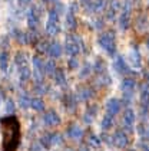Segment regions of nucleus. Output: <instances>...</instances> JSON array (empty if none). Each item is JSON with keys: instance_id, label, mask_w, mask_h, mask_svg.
I'll list each match as a JSON object with an SVG mask.
<instances>
[{"instance_id": "nucleus-1", "label": "nucleus", "mask_w": 149, "mask_h": 151, "mask_svg": "<svg viewBox=\"0 0 149 151\" xmlns=\"http://www.w3.org/2000/svg\"><path fill=\"white\" fill-rule=\"evenodd\" d=\"M3 124V134H4V139H3V145L6 151H14L17 148L19 139H20V128H19V122L16 118H3L1 119Z\"/></svg>"}, {"instance_id": "nucleus-2", "label": "nucleus", "mask_w": 149, "mask_h": 151, "mask_svg": "<svg viewBox=\"0 0 149 151\" xmlns=\"http://www.w3.org/2000/svg\"><path fill=\"white\" fill-rule=\"evenodd\" d=\"M98 45L102 47L109 56H112V58L116 56V39H115L113 30L102 32L98 37Z\"/></svg>"}, {"instance_id": "nucleus-3", "label": "nucleus", "mask_w": 149, "mask_h": 151, "mask_svg": "<svg viewBox=\"0 0 149 151\" xmlns=\"http://www.w3.org/2000/svg\"><path fill=\"white\" fill-rule=\"evenodd\" d=\"M60 32V23H59V13L52 9L47 14V22H46V33L50 36H55Z\"/></svg>"}, {"instance_id": "nucleus-4", "label": "nucleus", "mask_w": 149, "mask_h": 151, "mask_svg": "<svg viewBox=\"0 0 149 151\" xmlns=\"http://www.w3.org/2000/svg\"><path fill=\"white\" fill-rule=\"evenodd\" d=\"M65 52L70 55L72 58H75L78 53L80 52V43L79 39L75 35H68L66 40H65Z\"/></svg>"}, {"instance_id": "nucleus-5", "label": "nucleus", "mask_w": 149, "mask_h": 151, "mask_svg": "<svg viewBox=\"0 0 149 151\" xmlns=\"http://www.w3.org/2000/svg\"><path fill=\"white\" fill-rule=\"evenodd\" d=\"M32 63H33V78L36 83L37 82H43V73L45 72V62H43V59H40V56H34L32 59Z\"/></svg>"}, {"instance_id": "nucleus-6", "label": "nucleus", "mask_w": 149, "mask_h": 151, "mask_svg": "<svg viewBox=\"0 0 149 151\" xmlns=\"http://www.w3.org/2000/svg\"><path fill=\"white\" fill-rule=\"evenodd\" d=\"M40 14H42V9L40 6H33L29 13H27V26L32 29V30H36V27L39 26V20H40Z\"/></svg>"}, {"instance_id": "nucleus-7", "label": "nucleus", "mask_w": 149, "mask_h": 151, "mask_svg": "<svg viewBox=\"0 0 149 151\" xmlns=\"http://www.w3.org/2000/svg\"><path fill=\"white\" fill-rule=\"evenodd\" d=\"M112 144L116 148H125V147H128L129 138H128V135H126V132L123 129H118L112 135Z\"/></svg>"}, {"instance_id": "nucleus-8", "label": "nucleus", "mask_w": 149, "mask_h": 151, "mask_svg": "<svg viewBox=\"0 0 149 151\" xmlns=\"http://www.w3.org/2000/svg\"><path fill=\"white\" fill-rule=\"evenodd\" d=\"M43 122H45V125H47V127H56V125H59L62 122V119H60V116H59V114H57L56 111L50 109V111L45 112Z\"/></svg>"}, {"instance_id": "nucleus-9", "label": "nucleus", "mask_w": 149, "mask_h": 151, "mask_svg": "<svg viewBox=\"0 0 149 151\" xmlns=\"http://www.w3.org/2000/svg\"><path fill=\"white\" fill-rule=\"evenodd\" d=\"M122 122H123V127L129 131L133 129V124H135V111L128 108L125 112H123V118H122Z\"/></svg>"}, {"instance_id": "nucleus-10", "label": "nucleus", "mask_w": 149, "mask_h": 151, "mask_svg": "<svg viewBox=\"0 0 149 151\" xmlns=\"http://www.w3.org/2000/svg\"><path fill=\"white\" fill-rule=\"evenodd\" d=\"M120 101L119 99H116V98H111V99H108V102H106V114L108 115H116L119 111H120Z\"/></svg>"}, {"instance_id": "nucleus-11", "label": "nucleus", "mask_w": 149, "mask_h": 151, "mask_svg": "<svg viewBox=\"0 0 149 151\" xmlns=\"http://www.w3.org/2000/svg\"><path fill=\"white\" fill-rule=\"evenodd\" d=\"M115 69L118 70L120 75H129L132 69L129 68V65L126 63V60L122 56H116V60H115Z\"/></svg>"}, {"instance_id": "nucleus-12", "label": "nucleus", "mask_w": 149, "mask_h": 151, "mask_svg": "<svg viewBox=\"0 0 149 151\" xmlns=\"http://www.w3.org/2000/svg\"><path fill=\"white\" fill-rule=\"evenodd\" d=\"M66 134H68V137L70 139H80L83 137V129H82V127H79L78 124H72V125L68 127Z\"/></svg>"}, {"instance_id": "nucleus-13", "label": "nucleus", "mask_w": 149, "mask_h": 151, "mask_svg": "<svg viewBox=\"0 0 149 151\" xmlns=\"http://www.w3.org/2000/svg\"><path fill=\"white\" fill-rule=\"evenodd\" d=\"M135 86H136V82L133 78H123V81L120 83V88H122V92L123 93H130L133 92V89H135Z\"/></svg>"}, {"instance_id": "nucleus-14", "label": "nucleus", "mask_w": 149, "mask_h": 151, "mask_svg": "<svg viewBox=\"0 0 149 151\" xmlns=\"http://www.w3.org/2000/svg\"><path fill=\"white\" fill-rule=\"evenodd\" d=\"M93 95L95 92L91 88H79L76 92V98H78V101H89L93 98Z\"/></svg>"}, {"instance_id": "nucleus-15", "label": "nucleus", "mask_w": 149, "mask_h": 151, "mask_svg": "<svg viewBox=\"0 0 149 151\" xmlns=\"http://www.w3.org/2000/svg\"><path fill=\"white\" fill-rule=\"evenodd\" d=\"M11 35L14 36V39H16L19 43H22V45L30 43V39H29V33H27V32H23V30H19V29H14V30L11 32Z\"/></svg>"}, {"instance_id": "nucleus-16", "label": "nucleus", "mask_w": 149, "mask_h": 151, "mask_svg": "<svg viewBox=\"0 0 149 151\" xmlns=\"http://www.w3.org/2000/svg\"><path fill=\"white\" fill-rule=\"evenodd\" d=\"M129 59H130V65H132L133 68H140V66H142V58H140V53H139L138 47L130 50Z\"/></svg>"}, {"instance_id": "nucleus-17", "label": "nucleus", "mask_w": 149, "mask_h": 151, "mask_svg": "<svg viewBox=\"0 0 149 151\" xmlns=\"http://www.w3.org/2000/svg\"><path fill=\"white\" fill-rule=\"evenodd\" d=\"M62 45L59 43V42H52L50 45H49V49H47V53L52 56V58H59L60 55H62Z\"/></svg>"}, {"instance_id": "nucleus-18", "label": "nucleus", "mask_w": 149, "mask_h": 151, "mask_svg": "<svg viewBox=\"0 0 149 151\" xmlns=\"http://www.w3.org/2000/svg\"><path fill=\"white\" fill-rule=\"evenodd\" d=\"M14 63L19 66V69H20V68H26V66L29 65V58H27V55H26L24 52H17L16 56H14Z\"/></svg>"}, {"instance_id": "nucleus-19", "label": "nucleus", "mask_w": 149, "mask_h": 151, "mask_svg": "<svg viewBox=\"0 0 149 151\" xmlns=\"http://www.w3.org/2000/svg\"><path fill=\"white\" fill-rule=\"evenodd\" d=\"M96 114H98V106H96V105H89V106L86 108L85 115H83V121H85L86 124H89V122H92V119L96 116Z\"/></svg>"}, {"instance_id": "nucleus-20", "label": "nucleus", "mask_w": 149, "mask_h": 151, "mask_svg": "<svg viewBox=\"0 0 149 151\" xmlns=\"http://www.w3.org/2000/svg\"><path fill=\"white\" fill-rule=\"evenodd\" d=\"M65 24H66V27H68L69 30H75L76 29V26H78V20H76V17H75V13L68 10L66 13V20H65Z\"/></svg>"}, {"instance_id": "nucleus-21", "label": "nucleus", "mask_w": 149, "mask_h": 151, "mask_svg": "<svg viewBox=\"0 0 149 151\" xmlns=\"http://www.w3.org/2000/svg\"><path fill=\"white\" fill-rule=\"evenodd\" d=\"M30 108L36 111V112H40V111H43L45 109V102H43V99L42 98H32V101H30Z\"/></svg>"}, {"instance_id": "nucleus-22", "label": "nucleus", "mask_w": 149, "mask_h": 151, "mask_svg": "<svg viewBox=\"0 0 149 151\" xmlns=\"http://www.w3.org/2000/svg\"><path fill=\"white\" fill-rule=\"evenodd\" d=\"M78 98L76 96H73V95H66L65 98H63V105L68 108V109H73L76 105H78Z\"/></svg>"}, {"instance_id": "nucleus-23", "label": "nucleus", "mask_w": 149, "mask_h": 151, "mask_svg": "<svg viewBox=\"0 0 149 151\" xmlns=\"http://www.w3.org/2000/svg\"><path fill=\"white\" fill-rule=\"evenodd\" d=\"M32 78V72L29 69V66H26V68H20L19 69V81L20 82H27L29 79Z\"/></svg>"}, {"instance_id": "nucleus-24", "label": "nucleus", "mask_w": 149, "mask_h": 151, "mask_svg": "<svg viewBox=\"0 0 149 151\" xmlns=\"http://www.w3.org/2000/svg\"><path fill=\"white\" fill-rule=\"evenodd\" d=\"M53 76H55V83H56V85H59V86L66 85V76H65V72L62 69H57Z\"/></svg>"}, {"instance_id": "nucleus-25", "label": "nucleus", "mask_w": 149, "mask_h": 151, "mask_svg": "<svg viewBox=\"0 0 149 151\" xmlns=\"http://www.w3.org/2000/svg\"><path fill=\"white\" fill-rule=\"evenodd\" d=\"M112 125H113V116L106 114V115L102 118V121H101V128L105 129V131H108V129L112 128Z\"/></svg>"}, {"instance_id": "nucleus-26", "label": "nucleus", "mask_w": 149, "mask_h": 151, "mask_svg": "<svg viewBox=\"0 0 149 151\" xmlns=\"http://www.w3.org/2000/svg\"><path fill=\"white\" fill-rule=\"evenodd\" d=\"M108 9L106 7V0H93V4H92V12L93 13H99Z\"/></svg>"}, {"instance_id": "nucleus-27", "label": "nucleus", "mask_w": 149, "mask_h": 151, "mask_svg": "<svg viewBox=\"0 0 149 151\" xmlns=\"http://www.w3.org/2000/svg\"><path fill=\"white\" fill-rule=\"evenodd\" d=\"M140 101L142 104H149V83H143L140 88Z\"/></svg>"}, {"instance_id": "nucleus-28", "label": "nucleus", "mask_w": 149, "mask_h": 151, "mask_svg": "<svg viewBox=\"0 0 149 151\" xmlns=\"http://www.w3.org/2000/svg\"><path fill=\"white\" fill-rule=\"evenodd\" d=\"M98 85H101V86H109L111 83H112V78L108 75V73H103V75H99V78H98Z\"/></svg>"}, {"instance_id": "nucleus-29", "label": "nucleus", "mask_w": 149, "mask_h": 151, "mask_svg": "<svg viewBox=\"0 0 149 151\" xmlns=\"http://www.w3.org/2000/svg\"><path fill=\"white\" fill-rule=\"evenodd\" d=\"M34 92L39 93V95H43V93H47L49 92V85H46L43 82H37L34 85Z\"/></svg>"}, {"instance_id": "nucleus-30", "label": "nucleus", "mask_w": 149, "mask_h": 151, "mask_svg": "<svg viewBox=\"0 0 149 151\" xmlns=\"http://www.w3.org/2000/svg\"><path fill=\"white\" fill-rule=\"evenodd\" d=\"M30 101H32V98H29V95H26V93H20L19 95V105L22 108H29L30 106Z\"/></svg>"}, {"instance_id": "nucleus-31", "label": "nucleus", "mask_w": 149, "mask_h": 151, "mask_svg": "<svg viewBox=\"0 0 149 151\" xmlns=\"http://www.w3.org/2000/svg\"><path fill=\"white\" fill-rule=\"evenodd\" d=\"M7 66H9V55L7 52H1L0 53V69L6 70Z\"/></svg>"}, {"instance_id": "nucleus-32", "label": "nucleus", "mask_w": 149, "mask_h": 151, "mask_svg": "<svg viewBox=\"0 0 149 151\" xmlns=\"http://www.w3.org/2000/svg\"><path fill=\"white\" fill-rule=\"evenodd\" d=\"M49 137H50V144H52V145H60V144L63 142V137H62L60 134H57V132L49 134Z\"/></svg>"}, {"instance_id": "nucleus-33", "label": "nucleus", "mask_w": 149, "mask_h": 151, "mask_svg": "<svg viewBox=\"0 0 149 151\" xmlns=\"http://www.w3.org/2000/svg\"><path fill=\"white\" fill-rule=\"evenodd\" d=\"M88 142H89V147H101V142H102V139L101 137H98V135H95V134H92L89 135V139H88Z\"/></svg>"}, {"instance_id": "nucleus-34", "label": "nucleus", "mask_w": 149, "mask_h": 151, "mask_svg": "<svg viewBox=\"0 0 149 151\" xmlns=\"http://www.w3.org/2000/svg\"><path fill=\"white\" fill-rule=\"evenodd\" d=\"M56 65H55V62L53 60H49V62H46L45 65V72L46 73H49V75H55V72H56Z\"/></svg>"}, {"instance_id": "nucleus-35", "label": "nucleus", "mask_w": 149, "mask_h": 151, "mask_svg": "<svg viewBox=\"0 0 149 151\" xmlns=\"http://www.w3.org/2000/svg\"><path fill=\"white\" fill-rule=\"evenodd\" d=\"M49 45H50V43H47L46 40H39V42L36 43V49H37V52L43 53V52H47V49H49Z\"/></svg>"}, {"instance_id": "nucleus-36", "label": "nucleus", "mask_w": 149, "mask_h": 151, "mask_svg": "<svg viewBox=\"0 0 149 151\" xmlns=\"http://www.w3.org/2000/svg\"><path fill=\"white\" fill-rule=\"evenodd\" d=\"M93 69L96 70L98 73L105 70V62H103V59H101V58L96 59V62H95V68H93Z\"/></svg>"}, {"instance_id": "nucleus-37", "label": "nucleus", "mask_w": 149, "mask_h": 151, "mask_svg": "<svg viewBox=\"0 0 149 151\" xmlns=\"http://www.w3.org/2000/svg\"><path fill=\"white\" fill-rule=\"evenodd\" d=\"M92 70V65L91 63H85V66L80 69V78H86Z\"/></svg>"}, {"instance_id": "nucleus-38", "label": "nucleus", "mask_w": 149, "mask_h": 151, "mask_svg": "<svg viewBox=\"0 0 149 151\" xmlns=\"http://www.w3.org/2000/svg\"><path fill=\"white\" fill-rule=\"evenodd\" d=\"M116 10L112 9V7H108L106 9V14H105V17L108 19V20H115V17H116Z\"/></svg>"}, {"instance_id": "nucleus-39", "label": "nucleus", "mask_w": 149, "mask_h": 151, "mask_svg": "<svg viewBox=\"0 0 149 151\" xmlns=\"http://www.w3.org/2000/svg\"><path fill=\"white\" fill-rule=\"evenodd\" d=\"M92 26L96 30H101V29H103V26H105V22H103L102 19H95V20H92Z\"/></svg>"}, {"instance_id": "nucleus-40", "label": "nucleus", "mask_w": 149, "mask_h": 151, "mask_svg": "<svg viewBox=\"0 0 149 151\" xmlns=\"http://www.w3.org/2000/svg\"><path fill=\"white\" fill-rule=\"evenodd\" d=\"M68 65H69V69H78V66H79V60L76 58H70L69 59V62H68Z\"/></svg>"}, {"instance_id": "nucleus-41", "label": "nucleus", "mask_w": 149, "mask_h": 151, "mask_svg": "<svg viewBox=\"0 0 149 151\" xmlns=\"http://www.w3.org/2000/svg\"><path fill=\"white\" fill-rule=\"evenodd\" d=\"M6 109H7V112H14V104H13L11 99H9L6 102Z\"/></svg>"}, {"instance_id": "nucleus-42", "label": "nucleus", "mask_w": 149, "mask_h": 151, "mask_svg": "<svg viewBox=\"0 0 149 151\" xmlns=\"http://www.w3.org/2000/svg\"><path fill=\"white\" fill-rule=\"evenodd\" d=\"M42 144H39V142H33V144H30V151H40L42 150V147H40Z\"/></svg>"}, {"instance_id": "nucleus-43", "label": "nucleus", "mask_w": 149, "mask_h": 151, "mask_svg": "<svg viewBox=\"0 0 149 151\" xmlns=\"http://www.w3.org/2000/svg\"><path fill=\"white\" fill-rule=\"evenodd\" d=\"M32 1H33V0H17V3H19L20 7H27Z\"/></svg>"}, {"instance_id": "nucleus-44", "label": "nucleus", "mask_w": 149, "mask_h": 151, "mask_svg": "<svg viewBox=\"0 0 149 151\" xmlns=\"http://www.w3.org/2000/svg\"><path fill=\"white\" fill-rule=\"evenodd\" d=\"M79 151H91V150H89V147H88V145H82V147L79 148Z\"/></svg>"}, {"instance_id": "nucleus-45", "label": "nucleus", "mask_w": 149, "mask_h": 151, "mask_svg": "<svg viewBox=\"0 0 149 151\" xmlns=\"http://www.w3.org/2000/svg\"><path fill=\"white\" fill-rule=\"evenodd\" d=\"M42 1L46 3V4H50V3H52V4H55V1H56V0H42Z\"/></svg>"}, {"instance_id": "nucleus-46", "label": "nucleus", "mask_w": 149, "mask_h": 151, "mask_svg": "<svg viewBox=\"0 0 149 151\" xmlns=\"http://www.w3.org/2000/svg\"><path fill=\"white\" fill-rule=\"evenodd\" d=\"M143 151H149V145L146 147V148H143Z\"/></svg>"}, {"instance_id": "nucleus-47", "label": "nucleus", "mask_w": 149, "mask_h": 151, "mask_svg": "<svg viewBox=\"0 0 149 151\" xmlns=\"http://www.w3.org/2000/svg\"><path fill=\"white\" fill-rule=\"evenodd\" d=\"M146 46H148V47H149V39H148V42H146Z\"/></svg>"}, {"instance_id": "nucleus-48", "label": "nucleus", "mask_w": 149, "mask_h": 151, "mask_svg": "<svg viewBox=\"0 0 149 151\" xmlns=\"http://www.w3.org/2000/svg\"><path fill=\"white\" fill-rule=\"evenodd\" d=\"M129 1H136V0H129Z\"/></svg>"}, {"instance_id": "nucleus-49", "label": "nucleus", "mask_w": 149, "mask_h": 151, "mask_svg": "<svg viewBox=\"0 0 149 151\" xmlns=\"http://www.w3.org/2000/svg\"><path fill=\"white\" fill-rule=\"evenodd\" d=\"M66 151H73V150H66Z\"/></svg>"}]
</instances>
